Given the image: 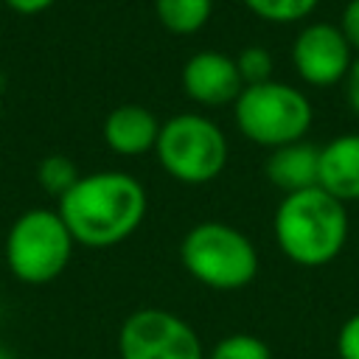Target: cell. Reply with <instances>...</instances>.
Instances as JSON below:
<instances>
[{
    "instance_id": "7402d4cb",
    "label": "cell",
    "mask_w": 359,
    "mask_h": 359,
    "mask_svg": "<svg viewBox=\"0 0 359 359\" xmlns=\"http://www.w3.org/2000/svg\"><path fill=\"white\" fill-rule=\"evenodd\" d=\"M0 359H14V356H11V351H6V348L0 345Z\"/></svg>"
},
{
    "instance_id": "7a4b0ae2",
    "label": "cell",
    "mask_w": 359,
    "mask_h": 359,
    "mask_svg": "<svg viewBox=\"0 0 359 359\" xmlns=\"http://www.w3.org/2000/svg\"><path fill=\"white\" fill-rule=\"evenodd\" d=\"M348 208L320 185L283 194L272 216L278 250L297 266L320 269L339 258L348 244Z\"/></svg>"
},
{
    "instance_id": "ba28073f",
    "label": "cell",
    "mask_w": 359,
    "mask_h": 359,
    "mask_svg": "<svg viewBox=\"0 0 359 359\" xmlns=\"http://www.w3.org/2000/svg\"><path fill=\"white\" fill-rule=\"evenodd\" d=\"M353 62L356 50L345 39L339 22H306L292 42V65L297 79L317 90L345 84Z\"/></svg>"
},
{
    "instance_id": "ac0fdd59",
    "label": "cell",
    "mask_w": 359,
    "mask_h": 359,
    "mask_svg": "<svg viewBox=\"0 0 359 359\" xmlns=\"http://www.w3.org/2000/svg\"><path fill=\"white\" fill-rule=\"evenodd\" d=\"M337 356L339 359H359V311L351 314L337 331Z\"/></svg>"
},
{
    "instance_id": "d6986e66",
    "label": "cell",
    "mask_w": 359,
    "mask_h": 359,
    "mask_svg": "<svg viewBox=\"0 0 359 359\" xmlns=\"http://www.w3.org/2000/svg\"><path fill=\"white\" fill-rule=\"evenodd\" d=\"M339 28L345 34V39L351 42V48L359 53V0H348L339 17Z\"/></svg>"
},
{
    "instance_id": "5b68a950",
    "label": "cell",
    "mask_w": 359,
    "mask_h": 359,
    "mask_svg": "<svg viewBox=\"0 0 359 359\" xmlns=\"http://www.w3.org/2000/svg\"><path fill=\"white\" fill-rule=\"evenodd\" d=\"M73 247L76 241L56 208H28L6 233L3 258L20 283L45 286L67 269Z\"/></svg>"
},
{
    "instance_id": "5bb4252c",
    "label": "cell",
    "mask_w": 359,
    "mask_h": 359,
    "mask_svg": "<svg viewBox=\"0 0 359 359\" xmlns=\"http://www.w3.org/2000/svg\"><path fill=\"white\" fill-rule=\"evenodd\" d=\"M247 11H252L258 20L272 25H292L303 22L314 14L320 0H241Z\"/></svg>"
},
{
    "instance_id": "4fadbf2b",
    "label": "cell",
    "mask_w": 359,
    "mask_h": 359,
    "mask_svg": "<svg viewBox=\"0 0 359 359\" xmlns=\"http://www.w3.org/2000/svg\"><path fill=\"white\" fill-rule=\"evenodd\" d=\"M157 22L174 36L199 34L213 17V0H154Z\"/></svg>"
},
{
    "instance_id": "44dd1931",
    "label": "cell",
    "mask_w": 359,
    "mask_h": 359,
    "mask_svg": "<svg viewBox=\"0 0 359 359\" xmlns=\"http://www.w3.org/2000/svg\"><path fill=\"white\" fill-rule=\"evenodd\" d=\"M345 98H348L351 112L359 118V56H356V62H353V67L345 79Z\"/></svg>"
},
{
    "instance_id": "7c38bea8",
    "label": "cell",
    "mask_w": 359,
    "mask_h": 359,
    "mask_svg": "<svg viewBox=\"0 0 359 359\" xmlns=\"http://www.w3.org/2000/svg\"><path fill=\"white\" fill-rule=\"evenodd\" d=\"M264 174L283 194L314 188L317 174H320V146H314L309 140H294V143L278 146L264 160Z\"/></svg>"
},
{
    "instance_id": "ffe728a7",
    "label": "cell",
    "mask_w": 359,
    "mask_h": 359,
    "mask_svg": "<svg viewBox=\"0 0 359 359\" xmlns=\"http://www.w3.org/2000/svg\"><path fill=\"white\" fill-rule=\"evenodd\" d=\"M53 3H56V0H3V6L11 8V11L20 14V17H36V14L48 11Z\"/></svg>"
},
{
    "instance_id": "3957f363",
    "label": "cell",
    "mask_w": 359,
    "mask_h": 359,
    "mask_svg": "<svg viewBox=\"0 0 359 359\" xmlns=\"http://www.w3.org/2000/svg\"><path fill=\"white\" fill-rule=\"evenodd\" d=\"M182 269L205 289L238 292L258 275V250L247 233L224 222H199L180 241Z\"/></svg>"
},
{
    "instance_id": "8992f818",
    "label": "cell",
    "mask_w": 359,
    "mask_h": 359,
    "mask_svg": "<svg viewBox=\"0 0 359 359\" xmlns=\"http://www.w3.org/2000/svg\"><path fill=\"white\" fill-rule=\"evenodd\" d=\"M160 168L182 185L213 182L230 157L224 129L202 112H177L163 121L154 146Z\"/></svg>"
},
{
    "instance_id": "9a60e30c",
    "label": "cell",
    "mask_w": 359,
    "mask_h": 359,
    "mask_svg": "<svg viewBox=\"0 0 359 359\" xmlns=\"http://www.w3.org/2000/svg\"><path fill=\"white\" fill-rule=\"evenodd\" d=\"M79 177L81 174H79L76 163L70 157H65V154H48L36 165V182H39V188L48 196H53L56 202L79 182Z\"/></svg>"
},
{
    "instance_id": "603a6c76",
    "label": "cell",
    "mask_w": 359,
    "mask_h": 359,
    "mask_svg": "<svg viewBox=\"0 0 359 359\" xmlns=\"http://www.w3.org/2000/svg\"><path fill=\"white\" fill-rule=\"evenodd\" d=\"M0 8H3V0H0Z\"/></svg>"
},
{
    "instance_id": "2e32d148",
    "label": "cell",
    "mask_w": 359,
    "mask_h": 359,
    "mask_svg": "<svg viewBox=\"0 0 359 359\" xmlns=\"http://www.w3.org/2000/svg\"><path fill=\"white\" fill-rule=\"evenodd\" d=\"M205 359H272V348L247 331H236L213 342V348L205 353Z\"/></svg>"
},
{
    "instance_id": "8fae6325",
    "label": "cell",
    "mask_w": 359,
    "mask_h": 359,
    "mask_svg": "<svg viewBox=\"0 0 359 359\" xmlns=\"http://www.w3.org/2000/svg\"><path fill=\"white\" fill-rule=\"evenodd\" d=\"M317 185L339 202H359V132H342L320 146Z\"/></svg>"
},
{
    "instance_id": "30bf717a",
    "label": "cell",
    "mask_w": 359,
    "mask_h": 359,
    "mask_svg": "<svg viewBox=\"0 0 359 359\" xmlns=\"http://www.w3.org/2000/svg\"><path fill=\"white\" fill-rule=\"evenodd\" d=\"M163 121L143 104H118L101 123L107 149L118 157H143L154 151Z\"/></svg>"
},
{
    "instance_id": "9c48e42d",
    "label": "cell",
    "mask_w": 359,
    "mask_h": 359,
    "mask_svg": "<svg viewBox=\"0 0 359 359\" xmlns=\"http://www.w3.org/2000/svg\"><path fill=\"white\" fill-rule=\"evenodd\" d=\"M180 81H182L185 95L205 109L233 107L244 90L236 59L216 48H205L188 56V62L182 65Z\"/></svg>"
},
{
    "instance_id": "e0dca14e",
    "label": "cell",
    "mask_w": 359,
    "mask_h": 359,
    "mask_svg": "<svg viewBox=\"0 0 359 359\" xmlns=\"http://www.w3.org/2000/svg\"><path fill=\"white\" fill-rule=\"evenodd\" d=\"M233 59H236V67H238V76H241L244 87H250V84H264V81L275 79V76H272V73H275V59H272V53H269L266 48H261V45H247V48H241Z\"/></svg>"
},
{
    "instance_id": "52a82bcc",
    "label": "cell",
    "mask_w": 359,
    "mask_h": 359,
    "mask_svg": "<svg viewBox=\"0 0 359 359\" xmlns=\"http://www.w3.org/2000/svg\"><path fill=\"white\" fill-rule=\"evenodd\" d=\"M121 359H205L196 328L168 309H137L118 331Z\"/></svg>"
},
{
    "instance_id": "6da1fadb",
    "label": "cell",
    "mask_w": 359,
    "mask_h": 359,
    "mask_svg": "<svg viewBox=\"0 0 359 359\" xmlns=\"http://www.w3.org/2000/svg\"><path fill=\"white\" fill-rule=\"evenodd\" d=\"M56 210L76 244L107 250L137 233L149 210V194L126 171H93L79 177L56 202Z\"/></svg>"
},
{
    "instance_id": "277c9868",
    "label": "cell",
    "mask_w": 359,
    "mask_h": 359,
    "mask_svg": "<svg viewBox=\"0 0 359 359\" xmlns=\"http://www.w3.org/2000/svg\"><path fill=\"white\" fill-rule=\"evenodd\" d=\"M233 121L250 143L272 151L278 146L306 140L314 123V107L300 87L269 79L241 90L233 104Z\"/></svg>"
}]
</instances>
